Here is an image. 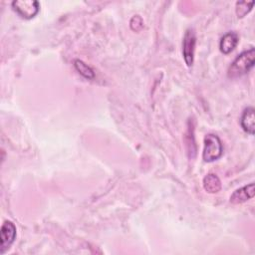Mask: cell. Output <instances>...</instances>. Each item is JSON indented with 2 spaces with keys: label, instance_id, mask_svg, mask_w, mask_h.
Here are the masks:
<instances>
[{
  "label": "cell",
  "instance_id": "6da1fadb",
  "mask_svg": "<svg viewBox=\"0 0 255 255\" xmlns=\"http://www.w3.org/2000/svg\"><path fill=\"white\" fill-rule=\"evenodd\" d=\"M254 60H255L254 48L244 51L230 65L228 69V77L237 78L248 73L250 69L254 66Z\"/></svg>",
  "mask_w": 255,
  "mask_h": 255
},
{
  "label": "cell",
  "instance_id": "277c9868",
  "mask_svg": "<svg viewBox=\"0 0 255 255\" xmlns=\"http://www.w3.org/2000/svg\"><path fill=\"white\" fill-rule=\"evenodd\" d=\"M196 37L192 29H188L185 32L183 42H182V54L184 61L188 67L192 66L194 58V49H195Z\"/></svg>",
  "mask_w": 255,
  "mask_h": 255
},
{
  "label": "cell",
  "instance_id": "8fae6325",
  "mask_svg": "<svg viewBox=\"0 0 255 255\" xmlns=\"http://www.w3.org/2000/svg\"><path fill=\"white\" fill-rule=\"evenodd\" d=\"M254 2H246V1H242V2H237L236 3V14L238 16V18H242L244 17L251 9L253 6Z\"/></svg>",
  "mask_w": 255,
  "mask_h": 255
},
{
  "label": "cell",
  "instance_id": "7c38bea8",
  "mask_svg": "<svg viewBox=\"0 0 255 255\" xmlns=\"http://www.w3.org/2000/svg\"><path fill=\"white\" fill-rule=\"evenodd\" d=\"M130 28L133 31H139L142 28V20L139 16L135 15L130 20Z\"/></svg>",
  "mask_w": 255,
  "mask_h": 255
},
{
  "label": "cell",
  "instance_id": "7a4b0ae2",
  "mask_svg": "<svg viewBox=\"0 0 255 255\" xmlns=\"http://www.w3.org/2000/svg\"><path fill=\"white\" fill-rule=\"evenodd\" d=\"M222 143L220 138L213 133H208L204 137V148L202 158L206 162H211L218 159L222 155Z\"/></svg>",
  "mask_w": 255,
  "mask_h": 255
},
{
  "label": "cell",
  "instance_id": "30bf717a",
  "mask_svg": "<svg viewBox=\"0 0 255 255\" xmlns=\"http://www.w3.org/2000/svg\"><path fill=\"white\" fill-rule=\"evenodd\" d=\"M74 66L76 68V70L85 78L87 79H94L95 77V73L94 71L87 65L85 64L83 61L81 60H75L74 61Z\"/></svg>",
  "mask_w": 255,
  "mask_h": 255
},
{
  "label": "cell",
  "instance_id": "8992f818",
  "mask_svg": "<svg viewBox=\"0 0 255 255\" xmlns=\"http://www.w3.org/2000/svg\"><path fill=\"white\" fill-rule=\"evenodd\" d=\"M254 193H255L254 183H250L239 189H236L230 196V202L234 204L245 202L248 199L252 198L254 196Z\"/></svg>",
  "mask_w": 255,
  "mask_h": 255
},
{
  "label": "cell",
  "instance_id": "ba28073f",
  "mask_svg": "<svg viewBox=\"0 0 255 255\" xmlns=\"http://www.w3.org/2000/svg\"><path fill=\"white\" fill-rule=\"evenodd\" d=\"M237 42H238V37H237V34L233 33V32H229L227 34H225L221 40H220V44H219V47H220V51L223 53V54H228L230 53L237 45Z\"/></svg>",
  "mask_w": 255,
  "mask_h": 255
},
{
  "label": "cell",
  "instance_id": "3957f363",
  "mask_svg": "<svg viewBox=\"0 0 255 255\" xmlns=\"http://www.w3.org/2000/svg\"><path fill=\"white\" fill-rule=\"evenodd\" d=\"M13 9L25 19H31L39 11V3L35 0H17L12 2Z\"/></svg>",
  "mask_w": 255,
  "mask_h": 255
},
{
  "label": "cell",
  "instance_id": "52a82bcc",
  "mask_svg": "<svg viewBox=\"0 0 255 255\" xmlns=\"http://www.w3.org/2000/svg\"><path fill=\"white\" fill-rule=\"evenodd\" d=\"M254 112H255L254 109L251 107L245 109L241 116V121H240L242 128L250 134H254V131H255V113Z\"/></svg>",
  "mask_w": 255,
  "mask_h": 255
},
{
  "label": "cell",
  "instance_id": "9c48e42d",
  "mask_svg": "<svg viewBox=\"0 0 255 255\" xmlns=\"http://www.w3.org/2000/svg\"><path fill=\"white\" fill-rule=\"evenodd\" d=\"M203 187L209 193H216L221 189V181L216 174L209 173L203 178Z\"/></svg>",
  "mask_w": 255,
  "mask_h": 255
},
{
  "label": "cell",
  "instance_id": "5b68a950",
  "mask_svg": "<svg viewBox=\"0 0 255 255\" xmlns=\"http://www.w3.org/2000/svg\"><path fill=\"white\" fill-rule=\"evenodd\" d=\"M16 237V227L11 221H5L0 231V253L8 250Z\"/></svg>",
  "mask_w": 255,
  "mask_h": 255
}]
</instances>
